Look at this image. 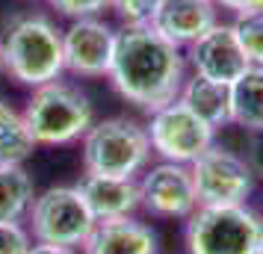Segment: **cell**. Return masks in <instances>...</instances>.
<instances>
[{"instance_id":"cell-1","label":"cell","mask_w":263,"mask_h":254,"mask_svg":"<svg viewBox=\"0 0 263 254\" xmlns=\"http://www.w3.org/2000/svg\"><path fill=\"white\" fill-rule=\"evenodd\" d=\"M107 77L127 104L151 115L154 109L180 97V89L186 83V56L151 24L124 27L116 38Z\"/></svg>"},{"instance_id":"cell-2","label":"cell","mask_w":263,"mask_h":254,"mask_svg":"<svg viewBox=\"0 0 263 254\" xmlns=\"http://www.w3.org/2000/svg\"><path fill=\"white\" fill-rule=\"evenodd\" d=\"M0 45H3V68L15 83L39 89L65 74L62 30L45 15L15 18Z\"/></svg>"},{"instance_id":"cell-3","label":"cell","mask_w":263,"mask_h":254,"mask_svg":"<svg viewBox=\"0 0 263 254\" xmlns=\"http://www.w3.org/2000/svg\"><path fill=\"white\" fill-rule=\"evenodd\" d=\"M27 130L36 145H71L80 142L95 124L92 97L68 80H53L33 89L24 107Z\"/></svg>"},{"instance_id":"cell-4","label":"cell","mask_w":263,"mask_h":254,"mask_svg":"<svg viewBox=\"0 0 263 254\" xmlns=\"http://www.w3.org/2000/svg\"><path fill=\"white\" fill-rule=\"evenodd\" d=\"M83 142V169L86 174H107V178H133L148 169L151 139L142 124L124 115L95 121Z\"/></svg>"},{"instance_id":"cell-5","label":"cell","mask_w":263,"mask_h":254,"mask_svg":"<svg viewBox=\"0 0 263 254\" xmlns=\"http://www.w3.org/2000/svg\"><path fill=\"white\" fill-rule=\"evenodd\" d=\"M260 237L263 216L249 204H198L183 230L190 254H257Z\"/></svg>"},{"instance_id":"cell-6","label":"cell","mask_w":263,"mask_h":254,"mask_svg":"<svg viewBox=\"0 0 263 254\" xmlns=\"http://www.w3.org/2000/svg\"><path fill=\"white\" fill-rule=\"evenodd\" d=\"M27 222H30L27 230L36 242L62 248H83V242L98 225L80 186H50L36 195Z\"/></svg>"},{"instance_id":"cell-7","label":"cell","mask_w":263,"mask_h":254,"mask_svg":"<svg viewBox=\"0 0 263 254\" xmlns=\"http://www.w3.org/2000/svg\"><path fill=\"white\" fill-rule=\"evenodd\" d=\"M145 130L157 157H163L166 163H180V166L195 163L207 148L216 145V127H210L201 115H195L180 97L154 109Z\"/></svg>"},{"instance_id":"cell-8","label":"cell","mask_w":263,"mask_h":254,"mask_svg":"<svg viewBox=\"0 0 263 254\" xmlns=\"http://www.w3.org/2000/svg\"><path fill=\"white\" fill-rule=\"evenodd\" d=\"M190 171L198 204H249V195L254 192V171L246 157L222 145L207 148L195 163H190Z\"/></svg>"},{"instance_id":"cell-9","label":"cell","mask_w":263,"mask_h":254,"mask_svg":"<svg viewBox=\"0 0 263 254\" xmlns=\"http://www.w3.org/2000/svg\"><path fill=\"white\" fill-rule=\"evenodd\" d=\"M139 204L157 219H190L198 207L190 166L157 163L139 178Z\"/></svg>"},{"instance_id":"cell-10","label":"cell","mask_w":263,"mask_h":254,"mask_svg":"<svg viewBox=\"0 0 263 254\" xmlns=\"http://www.w3.org/2000/svg\"><path fill=\"white\" fill-rule=\"evenodd\" d=\"M119 33L101 18H80L62 30L65 71L74 77H107Z\"/></svg>"},{"instance_id":"cell-11","label":"cell","mask_w":263,"mask_h":254,"mask_svg":"<svg viewBox=\"0 0 263 254\" xmlns=\"http://www.w3.org/2000/svg\"><path fill=\"white\" fill-rule=\"evenodd\" d=\"M183 56H186V65L192 68V74L207 77L213 83H225V86H231L251 65L246 60L242 48H239L234 27L219 24V21L201 38H195Z\"/></svg>"},{"instance_id":"cell-12","label":"cell","mask_w":263,"mask_h":254,"mask_svg":"<svg viewBox=\"0 0 263 254\" xmlns=\"http://www.w3.org/2000/svg\"><path fill=\"white\" fill-rule=\"evenodd\" d=\"M216 15L219 6L213 0H163L151 27L175 48H190L219 21Z\"/></svg>"},{"instance_id":"cell-13","label":"cell","mask_w":263,"mask_h":254,"mask_svg":"<svg viewBox=\"0 0 263 254\" xmlns=\"http://www.w3.org/2000/svg\"><path fill=\"white\" fill-rule=\"evenodd\" d=\"M160 237L148 222L136 216L98 222L95 230L83 242V254H157Z\"/></svg>"},{"instance_id":"cell-14","label":"cell","mask_w":263,"mask_h":254,"mask_svg":"<svg viewBox=\"0 0 263 254\" xmlns=\"http://www.w3.org/2000/svg\"><path fill=\"white\" fill-rule=\"evenodd\" d=\"M80 192L98 222L124 219L139 210V181L133 178H107V174H83Z\"/></svg>"},{"instance_id":"cell-15","label":"cell","mask_w":263,"mask_h":254,"mask_svg":"<svg viewBox=\"0 0 263 254\" xmlns=\"http://www.w3.org/2000/svg\"><path fill=\"white\" fill-rule=\"evenodd\" d=\"M180 101L216 130L231 124V86L213 83L207 77L192 74V77H186V83L180 89Z\"/></svg>"},{"instance_id":"cell-16","label":"cell","mask_w":263,"mask_h":254,"mask_svg":"<svg viewBox=\"0 0 263 254\" xmlns=\"http://www.w3.org/2000/svg\"><path fill=\"white\" fill-rule=\"evenodd\" d=\"M231 124L246 133L263 127V65H249L231 83Z\"/></svg>"},{"instance_id":"cell-17","label":"cell","mask_w":263,"mask_h":254,"mask_svg":"<svg viewBox=\"0 0 263 254\" xmlns=\"http://www.w3.org/2000/svg\"><path fill=\"white\" fill-rule=\"evenodd\" d=\"M36 198V186L24 163L0 166V222H24Z\"/></svg>"},{"instance_id":"cell-18","label":"cell","mask_w":263,"mask_h":254,"mask_svg":"<svg viewBox=\"0 0 263 254\" xmlns=\"http://www.w3.org/2000/svg\"><path fill=\"white\" fill-rule=\"evenodd\" d=\"M33 148L36 142L27 130L24 115L0 97V166L24 163L33 154Z\"/></svg>"},{"instance_id":"cell-19","label":"cell","mask_w":263,"mask_h":254,"mask_svg":"<svg viewBox=\"0 0 263 254\" xmlns=\"http://www.w3.org/2000/svg\"><path fill=\"white\" fill-rule=\"evenodd\" d=\"M234 33H237V42L246 60L251 65H263V6L257 9H249V12H239L234 21Z\"/></svg>"},{"instance_id":"cell-20","label":"cell","mask_w":263,"mask_h":254,"mask_svg":"<svg viewBox=\"0 0 263 254\" xmlns=\"http://www.w3.org/2000/svg\"><path fill=\"white\" fill-rule=\"evenodd\" d=\"M163 0H109V9L121 18L124 27H142L154 21Z\"/></svg>"},{"instance_id":"cell-21","label":"cell","mask_w":263,"mask_h":254,"mask_svg":"<svg viewBox=\"0 0 263 254\" xmlns=\"http://www.w3.org/2000/svg\"><path fill=\"white\" fill-rule=\"evenodd\" d=\"M48 6L57 15L80 21V18H98L104 9H109V0H48Z\"/></svg>"},{"instance_id":"cell-22","label":"cell","mask_w":263,"mask_h":254,"mask_svg":"<svg viewBox=\"0 0 263 254\" xmlns=\"http://www.w3.org/2000/svg\"><path fill=\"white\" fill-rule=\"evenodd\" d=\"M30 245L33 237L21 222H0V254H27Z\"/></svg>"},{"instance_id":"cell-23","label":"cell","mask_w":263,"mask_h":254,"mask_svg":"<svg viewBox=\"0 0 263 254\" xmlns=\"http://www.w3.org/2000/svg\"><path fill=\"white\" fill-rule=\"evenodd\" d=\"M246 163L254 171V178H263V127L249 130V145H246Z\"/></svg>"},{"instance_id":"cell-24","label":"cell","mask_w":263,"mask_h":254,"mask_svg":"<svg viewBox=\"0 0 263 254\" xmlns=\"http://www.w3.org/2000/svg\"><path fill=\"white\" fill-rule=\"evenodd\" d=\"M219 9H228V12H249V9H257V6H263V0H213Z\"/></svg>"},{"instance_id":"cell-25","label":"cell","mask_w":263,"mask_h":254,"mask_svg":"<svg viewBox=\"0 0 263 254\" xmlns=\"http://www.w3.org/2000/svg\"><path fill=\"white\" fill-rule=\"evenodd\" d=\"M27 254H77V248H62V245H45V242H36L30 245Z\"/></svg>"},{"instance_id":"cell-26","label":"cell","mask_w":263,"mask_h":254,"mask_svg":"<svg viewBox=\"0 0 263 254\" xmlns=\"http://www.w3.org/2000/svg\"><path fill=\"white\" fill-rule=\"evenodd\" d=\"M6 71V68H3V45H0V74Z\"/></svg>"},{"instance_id":"cell-27","label":"cell","mask_w":263,"mask_h":254,"mask_svg":"<svg viewBox=\"0 0 263 254\" xmlns=\"http://www.w3.org/2000/svg\"><path fill=\"white\" fill-rule=\"evenodd\" d=\"M257 254H263V237H260V245H257Z\"/></svg>"}]
</instances>
